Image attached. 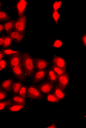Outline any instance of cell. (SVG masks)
Listing matches in <instances>:
<instances>
[{"label":"cell","mask_w":86,"mask_h":128,"mask_svg":"<svg viewBox=\"0 0 86 128\" xmlns=\"http://www.w3.org/2000/svg\"><path fill=\"white\" fill-rule=\"evenodd\" d=\"M22 66L27 78L32 77L35 72L34 59L28 53L22 54Z\"/></svg>","instance_id":"6da1fadb"},{"label":"cell","mask_w":86,"mask_h":128,"mask_svg":"<svg viewBox=\"0 0 86 128\" xmlns=\"http://www.w3.org/2000/svg\"><path fill=\"white\" fill-rule=\"evenodd\" d=\"M27 96L31 100H41L43 98V94L35 85L31 84L27 88Z\"/></svg>","instance_id":"7a4b0ae2"},{"label":"cell","mask_w":86,"mask_h":128,"mask_svg":"<svg viewBox=\"0 0 86 128\" xmlns=\"http://www.w3.org/2000/svg\"><path fill=\"white\" fill-rule=\"evenodd\" d=\"M27 20V16L25 15L19 16L15 20L14 30L25 34L26 30Z\"/></svg>","instance_id":"3957f363"},{"label":"cell","mask_w":86,"mask_h":128,"mask_svg":"<svg viewBox=\"0 0 86 128\" xmlns=\"http://www.w3.org/2000/svg\"><path fill=\"white\" fill-rule=\"evenodd\" d=\"M22 54L19 51L9 55L8 63L10 68L22 66Z\"/></svg>","instance_id":"277c9868"},{"label":"cell","mask_w":86,"mask_h":128,"mask_svg":"<svg viewBox=\"0 0 86 128\" xmlns=\"http://www.w3.org/2000/svg\"><path fill=\"white\" fill-rule=\"evenodd\" d=\"M10 68L12 74L19 81L22 82L26 80L27 77L22 66H15Z\"/></svg>","instance_id":"5b68a950"},{"label":"cell","mask_w":86,"mask_h":128,"mask_svg":"<svg viewBox=\"0 0 86 128\" xmlns=\"http://www.w3.org/2000/svg\"><path fill=\"white\" fill-rule=\"evenodd\" d=\"M54 88V84L47 80L40 84L38 88L42 94H48L53 90Z\"/></svg>","instance_id":"8992f818"},{"label":"cell","mask_w":86,"mask_h":128,"mask_svg":"<svg viewBox=\"0 0 86 128\" xmlns=\"http://www.w3.org/2000/svg\"><path fill=\"white\" fill-rule=\"evenodd\" d=\"M47 74V71L46 70L35 71L31 77L32 81L35 84L41 82L46 77Z\"/></svg>","instance_id":"52a82bcc"},{"label":"cell","mask_w":86,"mask_h":128,"mask_svg":"<svg viewBox=\"0 0 86 128\" xmlns=\"http://www.w3.org/2000/svg\"><path fill=\"white\" fill-rule=\"evenodd\" d=\"M34 60L35 69L36 70H46L49 66V62L47 59L36 58Z\"/></svg>","instance_id":"ba28073f"},{"label":"cell","mask_w":86,"mask_h":128,"mask_svg":"<svg viewBox=\"0 0 86 128\" xmlns=\"http://www.w3.org/2000/svg\"><path fill=\"white\" fill-rule=\"evenodd\" d=\"M70 78L67 73H66L57 77L58 85L64 90L68 85Z\"/></svg>","instance_id":"9c48e42d"},{"label":"cell","mask_w":86,"mask_h":128,"mask_svg":"<svg viewBox=\"0 0 86 128\" xmlns=\"http://www.w3.org/2000/svg\"><path fill=\"white\" fill-rule=\"evenodd\" d=\"M8 35L10 36L13 41L17 43L21 42L25 36V34L14 30L11 32Z\"/></svg>","instance_id":"30bf717a"},{"label":"cell","mask_w":86,"mask_h":128,"mask_svg":"<svg viewBox=\"0 0 86 128\" xmlns=\"http://www.w3.org/2000/svg\"><path fill=\"white\" fill-rule=\"evenodd\" d=\"M14 82V80L12 78L5 79L0 83V88L6 92H12V86Z\"/></svg>","instance_id":"8fae6325"},{"label":"cell","mask_w":86,"mask_h":128,"mask_svg":"<svg viewBox=\"0 0 86 128\" xmlns=\"http://www.w3.org/2000/svg\"><path fill=\"white\" fill-rule=\"evenodd\" d=\"M28 2L25 0H20L17 3L16 7L17 14L19 16L24 15L25 12L28 5Z\"/></svg>","instance_id":"7c38bea8"},{"label":"cell","mask_w":86,"mask_h":128,"mask_svg":"<svg viewBox=\"0 0 86 128\" xmlns=\"http://www.w3.org/2000/svg\"><path fill=\"white\" fill-rule=\"evenodd\" d=\"M53 64L63 69L66 70V63L63 58L59 56H55L52 60Z\"/></svg>","instance_id":"4fadbf2b"},{"label":"cell","mask_w":86,"mask_h":128,"mask_svg":"<svg viewBox=\"0 0 86 128\" xmlns=\"http://www.w3.org/2000/svg\"><path fill=\"white\" fill-rule=\"evenodd\" d=\"M14 22L15 20L12 19L4 23L3 24L4 31L7 34H8L14 30Z\"/></svg>","instance_id":"5bb4252c"},{"label":"cell","mask_w":86,"mask_h":128,"mask_svg":"<svg viewBox=\"0 0 86 128\" xmlns=\"http://www.w3.org/2000/svg\"><path fill=\"white\" fill-rule=\"evenodd\" d=\"M54 89L53 94L58 99L62 100L64 98L66 94L64 89H62L58 85L56 86Z\"/></svg>","instance_id":"9a60e30c"},{"label":"cell","mask_w":86,"mask_h":128,"mask_svg":"<svg viewBox=\"0 0 86 128\" xmlns=\"http://www.w3.org/2000/svg\"><path fill=\"white\" fill-rule=\"evenodd\" d=\"M47 79L48 80L55 84L57 82V76L51 68H49L47 72Z\"/></svg>","instance_id":"2e32d148"},{"label":"cell","mask_w":86,"mask_h":128,"mask_svg":"<svg viewBox=\"0 0 86 128\" xmlns=\"http://www.w3.org/2000/svg\"><path fill=\"white\" fill-rule=\"evenodd\" d=\"M25 106V105L23 104H18L12 103L9 105L7 107V109L10 111L11 112H17L21 110L24 108Z\"/></svg>","instance_id":"e0dca14e"},{"label":"cell","mask_w":86,"mask_h":128,"mask_svg":"<svg viewBox=\"0 0 86 128\" xmlns=\"http://www.w3.org/2000/svg\"><path fill=\"white\" fill-rule=\"evenodd\" d=\"M12 19V16L4 10H0V22L5 23Z\"/></svg>","instance_id":"ac0fdd59"},{"label":"cell","mask_w":86,"mask_h":128,"mask_svg":"<svg viewBox=\"0 0 86 128\" xmlns=\"http://www.w3.org/2000/svg\"><path fill=\"white\" fill-rule=\"evenodd\" d=\"M23 85L22 82L20 81L14 82L12 86V92L14 95L17 94Z\"/></svg>","instance_id":"d6986e66"},{"label":"cell","mask_w":86,"mask_h":128,"mask_svg":"<svg viewBox=\"0 0 86 128\" xmlns=\"http://www.w3.org/2000/svg\"><path fill=\"white\" fill-rule=\"evenodd\" d=\"M12 103L18 104L25 105L26 101L25 99L21 98L18 94L14 95V96L10 99Z\"/></svg>","instance_id":"ffe728a7"},{"label":"cell","mask_w":86,"mask_h":128,"mask_svg":"<svg viewBox=\"0 0 86 128\" xmlns=\"http://www.w3.org/2000/svg\"><path fill=\"white\" fill-rule=\"evenodd\" d=\"M12 41V40L9 35L8 34L5 36L4 43L2 46L3 49L9 48L11 46Z\"/></svg>","instance_id":"44dd1931"},{"label":"cell","mask_w":86,"mask_h":128,"mask_svg":"<svg viewBox=\"0 0 86 128\" xmlns=\"http://www.w3.org/2000/svg\"><path fill=\"white\" fill-rule=\"evenodd\" d=\"M51 68L57 75V77L66 73V70L63 69L53 64Z\"/></svg>","instance_id":"7402d4cb"},{"label":"cell","mask_w":86,"mask_h":128,"mask_svg":"<svg viewBox=\"0 0 86 128\" xmlns=\"http://www.w3.org/2000/svg\"><path fill=\"white\" fill-rule=\"evenodd\" d=\"M27 87L25 85H23L17 94L25 99L27 97Z\"/></svg>","instance_id":"603a6c76"},{"label":"cell","mask_w":86,"mask_h":128,"mask_svg":"<svg viewBox=\"0 0 86 128\" xmlns=\"http://www.w3.org/2000/svg\"><path fill=\"white\" fill-rule=\"evenodd\" d=\"M12 103V102L10 99L0 101V111L4 110Z\"/></svg>","instance_id":"cb8c5ba5"},{"label":"cell","mask_w":86,"mask_h":128,"mask_svg":"<svg viewBox=\"0 0 86 128\" xmlns=\"http://www.w3.org/2000/svg\"><path fill=\"white\" fill-rule=\"evenodd\" d=\"M47 99L49 102H58L59 100L54 94H48Z\"/></svg>","instance_id":"d4e9b609"},{"label":"cell","mask_w":86,"mask_h":128,"mask_svg":"<svg viewBox=\"0 0 86 128\" xmlns=\"http://www.w3.org/2000/svg\"><path fill=\"white\" fill-rule=\"evenodd\" d=\"M8 66V61L5 58L0 61V71L6 69Z\"/></svg>","instance_id":"484cf974"},{"label":"cell","mask_w":86,"mask_h":128,"mask_svg":"<svg viewBox=\"0 0 86 128\" xmlns=\"http://www.w3.org/2000/svg\"><path fill=\"white\" fill-rule=\"evenodd\" d=\"M7 92L0 88V101L5 100L7 98Z\"/></svg>","instance_id":"4316f807"},{"label":"cell","mask_w":86,"mask_h":128,"mask_svg":"<svg viewBox=\"0 0 86 128\" xmlns=\"http://www.w3.org/2000/svg\"><path fill=\"white\" fill-rule=\"evenodd\" d=\"M2 50L4 51L6 55H10L19 52L17 50L12 49H2Z\"/></svg>","instance_id":"83f0119b"},{"label":"cell","mask_w":86,"mask_h":128,"mask_svg":"<svg viewBox=\"0 0 86 128\" xmlns=\"http://www.w3.org/2000/svg\"><path fill=\"white\" fill-rule=\"evenodd\" d=\"M53 18L57 23L58 20H59V13L57 11H55L53 12Z\"/></svg>","instance_id":"f1b7e54d"},{"label":"cell","mask_w":86,"mask_h":128,"mask_svg":"<svg viewBox=\"0 0 86 128\" xmlns=\"http://www.w3.org/2000/svg\"><path fill=\"white\" fill-rule=\"evenodd\" d=\"M62 5V2L56 1L53 4V8L55 11H57V9H59Z\"/></svg>","instance_id":"f546056e"},{"label":"cell","mask_w":86,"mask_h":128,"mask_svg":"<svg viewBox=\"0 0 86 128\" xmlns=\"http://www.w3.org/2000/svg\"><path fill=\"white\" fill-rule=\"evenodd\" d=\"M62 42L61 40H57L55 41V42H54L53 44V46L54 47H56V48H59L62 46Z\"/></svg>","instance_id":"4dcf8cb0"},{"label":"cell","mask_w":86,"mask_h":128,"mask_svg":"<svg viewBox=\"0 0 86 128\" xmlns=\"http://www.w3.org/2000/svg\"><path fill=\"white\" fill-rule=\"evenodd\" d=\"M81 40H82V42H83V46H86V35L85 34L82 36V38H81Z\"/></svg>","instance_id":"1f68e13d"},{"label":"cell","mask_w":86,"mask_h":128,"mask_svg":"<svg viewBox=\"0 0 86 128\" xmlns=\"http://www.w3.org/2000/svg\"><path fill=\"white\" fill-rule=\"evenodd\" d=\"M5 56V54L2 50H0V61L2 59H4Z\"/></svg>","instance_id":"d6a6232c"},{"label":"cell","mask_w":86,"mask_h":128,"mask_svg":"<svg viewBox=\"0 0 86 128\" xmlns=\"http://www.w3.org/2000/svg\"><path fill=\"white\" fill-rule=\"evenodd\" d=\"M5 36V35H3L0 36V46H2L3 44Z\"/></svg>","instance_id":"836d02e7"},{"label":"cell","mask_w":86,"mask_h":128,"mask_svg":"<svg viewBox=\"0 0 86 128\" xmlns=\"http://www.w3.org/2000/svg\"><path fill=\"white\" fill-rule=\"evenodd\" d=\"M4 31V27L3 24H2L0 23V34H2Z\"/></svg>","instance_id":"e575fe53"},{"label":"cell","mask_w":86,"mask_h":128,"mask_svg":"<svg viewBox=\"0 0 86 128\" xmlns=\"http://www.w3.org/2000/svg\"><path fill=\"white\" fill-rule=\"evenodd\" d=\"M56 128V125L55 124H54V123H53V124H51L50 125H49V126H48V127H47V128Z\"/></svg>","instance_id":"d590c367"},{"label":"cell","mask_w":86,"mask_h":128,"mask_svg":"<svg viewBox=\"0 0 86 128\" xmlns=\"http://www.w3.org/2000/svg\"><path fill=\"white\" fill-rule=\"evenodd\" d=\"M2 2L0 1V10L2 6Z\"/></svg>","instance_id":"8d00e7d4"}]
</instances>
